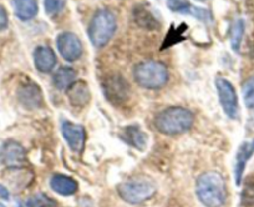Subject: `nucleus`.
I'll return each instance as SVG.
<instances>
[{
  "label": "nucleus",
  "mask_w": 254,
  "mask_h": 207,
  "mask_svg": "<svg viewBox=\"0 0 254 207\" xmlns=\"http://www.w3.org/2000/svg\"><path fill=\"white\" fill-rule=\"evenodd\" d=\"M0 196L3 197V199H6V200L9 199L8 190H6L4 186H1V185H0Z\"/></svg>",
  "instance_id": "bb28decb"
},
{
  "label": "nucleus",
  "mask_w": 254,
  "mask_h": 207,
  "mask_svg": "<svg viewBox=\"0 0 254 207\" xmlns=\"http://www.w3.org/2000/svg\"><path fill=\"white\" fill-rule=\"evenodd\" d=\"M244 21L243 19H237L231 29V45L234 51H238L241 48L242 39L244 35Z\"/></svg>",
  "instance_id": "4be33fe9"
},
{
  "label": "nucleus",
  "mask_w": 254,
  "mask_h": 207,
  "mask_svg": "<svg viewBox=\"0 0 254 207\" xmlns=\"http://www.w3.org/2000/svg\"><path fill=\"white\" fill-rule=\"evenodd\" d=\"M120 138L127 143V145L132 146L136 150H145L147 146L148 136L140 126L130 125L122 129L120 133Z\"/></svg>",
  "instance_id": "2eb2a0df"
},
{
  "label": "nucleus",
  "mask_w": 254,
  "mask_h": 207,
  "mask_svg": "<svg viewBox=\"0 0 254 207\" xmlns=\"http://www.w3.org/2000/svg\"><path fill=\"white\" fill-rule=\"evenodd\" d=\"M117 29L116 16L109 9H100L92 16L89 24L87 34L95 48H104L109 44Z\"/></svg>",
  "instance_id": "7ed1b4c3"
},
{
  "label": "nucleus",
  "mask_w": 254,
  "mask_h": 207,
  "mask_svg": "<svg viewBox=\"0 0 254 207\" xmlns=\"http://www.w3.org/2000/svg\"><path fill=\"white\" fill-rule=\"evenodd\" d=\"M133 18L140 26L145 29L153 30L158 26V21L152 11L147 8V5H138L133 10Z\"/></svg>",
  "instance_id": "aec40b11"
},
{
  "label": "nucleus",
  "mask_w": 254,
  "mask_h": 207,
  "mask_svg": "<svg viewBox=\"0 0 254 207\" xmlns=\"http://www.w3.org/2000/svg\"><path fill=\"white\" fill-rule=\"evenodd\" d=\"M56 48L61 57L70 63L79 60L84 53L81 40L76 34L71 31H64L59 34L56 38Z\"/></svg>",
  "instance_id": "6e6552de"
},
{
  "label": "nucleus",
  "mask_w": 254,
  "mask_h": 207,
  "mask_svg": "<svg viewBox=\"0 0 254 207\" xmlns=\"http://www.w3.org/2000/svg\"><path fill=\"white\" fill-rule=\"evenodd\" d=\"M18 99L26 109H39L43 105V92L35 82L28 81L18 90Z\"/></svg>",
  "instance_id": "f8f14e48"
},
{
  "label": "nucleus",
  "mask_w": 254,
  "mask_h": 207,
  "mask_svg": "<svg viewBox=\"0 0 254 207\" xmlns=\"http://www.w3.org/2000/svg\"><path fill=\"white\" fill-rule=\"evenodd\" d=\"M242 95L247 108H254V76L248 77L242 85Z\"/></svg>",
  "instance_id": "5701e85b"
},
{
  "label": "nucleus",
  "mask_w": 254,
  "mask_h": 207,
  "mask_svg": "<svg viewBox=\"0 0 254 207\" xmlns=\"http://www.w3.org/2000/svg\"><path fill=\"white\" fill-rule=\"evenodd\" d=\"M168 69L163 63L156 60H145L138 63L133 69V79L148 90H157L165 86L168 81Z\"/></svg>",
  "instance_id": "20e7f679"
},
{
  "label": "nucleus",
  "mask_w": 254,
  "mask_h": 207,
  "mask_svg": "<svg viewBox=\"0 0 254 207\" xmlns=\"http://www.w3.org/2000/svg\"><path fill=\"white\" fill-rule=\"evenodd\" d=\"M9 25V16L5 8L0 5V31L5 30Z\"/></svg>",
  "instance_id": "a878e982"
},
{
  "label": "nucleus",
  "mask_w": 254,
  "mask_h": 207,
  "mask_svg": "<svg viewBox=\"0 0 254 207\" xmlns=\"http://www.w3.org/2000/svg\"><path fill=\"white\" fill-rule=\"evenodd\" d=\"M198 1H204V0H198Z\"/></svg>",
  "instance_id": "c85d7f7f"
},
{
  "label": "nucleus",
  "mask_w": 254,
  "mask_h": 207,
  "mask_svg": "<svg viewBox=\"0 0 254 207\" xmlns=\"http://www.w3.org/2000/svg\"><path fill=\"white\" fill-rule=\"evenodd\" d=\"M167 6L173 13L194 16L198 20L204 21V23H207V21H209L212 19L211 13L208 10L190 4L188 0H167Z\"/></svg>",
  "instance_id": "9b49d317"
},
{
  "label": "nucleus",
  "mask_w": 254,
  "mask_h": 207,
  "mask_svg": "<svg viewBox=\"0 0 254 207\" xmlns=\"http://www.w3.org/2000/svg\"><path fill=\"white\" fill-rule=\"evenodd\" d=\"M196 116L190 110L181 106H173L162 110L155 119V126L165 135H180L193 126Z\"/></svg>",
  "instance_id": "f03ea898"
},
{
  "label": "nucleus",
  "mask_w": 254,
  "mask_h": 207,
  "mask_svg": "<svg viewBox=\"0 0 254 207\" xmlns=\"http://www.w3.org/2000/svg\"><path fill=\"white\" fill-rule=\"evenodd\" d=\"M196 194L206 207H221L227 200V186L223 176L217 171L203 172L197 179Z\"/></svg>",
  "instance_id": "f257e3e1"
},
{
  "label": "nucleus",
  "mask_w": 254,
  "mask_h": 207,
  "mask_svg": "<svg viewBox=\"0 0 254 207\" xmlns=\"http://www.w3.org/2000/svg\"><path fill=\"white\" fill-rule=\"evenodd\" d=\"M61 133L64 138L74 152H81L86 142V131L84 126L71 121H63L61 124Z\"/></svg>",
  "instance_id": "9d476101"
},
{
  "label": "nucleus",
  "mask_w": 254,
  "mask_h": 207,
  "mask_svg": "<svg viewBox=\"0 0 254 207\" xmlns=\"http://www.w3.org/2000/svg\"><path fill=\"white\" fill-rule=\"evenodd\" d=\"M19 207H56L54 200L44 194H36L19 204Z\"/></svg>",
  "instance_id": "412c9836"
},
{
  "label": "nucleus",
  "mask_w": 254,
  "mask_h": 207,
  "mask_svg": "<svg viewBox=\"0 0 254 207\" xmlns=\"http://www.w3.org/2000/svg\"><path fill=\"white\" fill-rule=\"evenodd\" d=\"M102 89H104L106 100H109L115 106L124 105L125 102L130 99V84L121 75H112V76L105 79L104 84H102Z\"/></svg>",
  "instance_id": "423d86ee"
},
{
  "label": "nucleus",
  "mask_w": 254,
  "mask_h": 207,
  "mask_svg": "<svg viewBox=\"0 0 254 207\" xmlns=\"http://www.w3.org/2000/svg\"><path fill=\"white\" fill-rule=\"evenodd\" d=\"M157 187L148 179H131L117 186V194L128 204H142L155 196Z\"/></svg>",
  "instance_id": "39448f33"
},
{
  "label": "nucleus",
  "mask_w": 254,
  "mask_h": 207,
  "mask_svg": "<svg viewBox=\"0 0 254 207\" xmlns=\"http://www.w3.org/2000/svg\"><path fill=\"white\" fill-rule=\"evenodd\" d=\"M254 155V138L251 141H246L239 146L236 155V165H234V179L236 184L241 185L242 179H243L244 170H246L247 164Z\"/></svg>",
  "instance_id": "ddd939ff"
},
{
  "label": "nucleus",
  "mask_w": 254,
  "mask_h": 207,
  "mask_svg": "<svg viewBox=\"0 0 254 207\" xmlns=\"http://www.w3.org/2000/svg\"><path fill=\"white\" fill-rule=\"evenodd\" d=\"M44 6L48 15H58L66 6V0H44Z\"/></svg>",
  "instance_id": "b1692460"
},
{
  "label": "nucleus",
  "mask_w": 254,
  "mask_h": 207,
  "mask_svg": "<svg viewBox=\"0 0 254 207\" xmlns=\"http://www.w3.org/2000/svg\"><path fill=\"white\" fill-rule=\"evenodd\" d=\"M77 74L72 68L61 67L56 70L53 76L54 86L59 90H67L75 81H76Z\"/></svg>",
  "instance_id": "6ab92c4d"
},
{
  "label": "nucleus",
  "mask_w": 254,
  "mask_h": 207,
  "mask_svg": "<svg viewBox=\"0 0 254 207\" xmlns=\"http://www.w3.org/2000/svg\"><path fill=\"white\" fill-rule=\"evenodd\" d=\"M66 94L70 104L75 106V108H84V106H86L90 101V97H91L89 85L85 81H82V80H79V81L76 80L66 90Z\"/></svg>",
  "instance_id": "dca6fc26"
},
{
  "label": "nucleus",
  "mask_w": 254,
  "mask_h": 207,
  "mask_svg": "<svg viewBox=\"0 0 254 207\" xmlns=\"http://www.w3.org/2000/svg\"><path fill=\"white\" fill-rule=\"evenodd\" d=\"M50 187L53 191L61 196H71L76 194L79 190V184L72 177L66 176V175L58 174L54 175L50 180Z\"/></svg>",
  "instance_id": "f3484780"
},
{
  "label": "nucleus",
  "mask_w": 254,
  "mask_h": 207,
  "mask_svg": "<svg viewBox=\"0 0 254 207\" xmlns=\"http://www.w3.org/2000/svg\"><path fill=\"white\" fill-rule=\"evenodd\" d=\"M34 65L43 74L53 71L56 65V55L50 46H38L34 51Z\"/></svg>",
  "instance_id": "4468645a"
},
{
  "label": "nucleus",
  "mask_w": 254,
  "mask_h": 207,
  "mask_svg": "<svg viewBox=\"0 0 254 207\" xmlns=\"http://www.w3.org/2000/svg\"><path fill=\"white\" fill-rule=\"evenodd\" d=\"M242 202L243 205H254V182L253 184H248L244 187L243 192H242Z\"/></svg>",
  "instance_id": "393cba45"
},
{
  "label": "nucleus",
  "mask_w": 254,
  "mask_h": 207,
  "mask_svg": "<svg viewBox=\"0 0 254 207\" xmlns=\"http://www.w3.org/2000/svg\"><path fill=\"white\" fill-rule=\"evenodd\" d=\"M0 207H5V206H4V205L1 204V202H0Z\"/></svg>",
  "instance_id": "cd10ccee"
},
{
  "label": "nucleus",
  "mask_w": 254,
  "mask_h": 207,
  "mask_svg": "<svg viewBox=\"0 0 254 207\" xmlns=\"http://www.w3.org/2000/svg\"><path fill=\"white\" fill-rule=\"evenodd\" d=\"M0 161L9 169H21L26 164V151L14 140H9L0 148Z\"/></svg>",
  "instance_id": "1a4fd4ad"
},
{
  "label": "nucleus",
  "mask_w": 254,
  "mask_h": 207,
  "mask_svg": "<svg viewBox=\"0 0 254 207\" xmlns=\"http://www.w3.org/2000/svg\"><path fill=\"white\" fill-rule=\"evenodd\" d=\"M13 6L15 15L23 21L35 18L39 10L36 0H13Z\"/></svg>",
  "instance_id": "a211bd4d"
},
{
  "label": "nucleus",
  "mask_w": 254,
  "mask_h": 207,
  "mask_svg": "<svg viewBox=\"0 0 254 207\" xmlns=\"http://www.w3.org/2000/svg\"><path fill=\"white\" fill-rule=\"evenodd\" d=\"M216 87L224 114L228 118L236 120L239 114V104L234 86L224 77H217Z\"/></svg>",
  "instance_id": "0eeeda50"
}]
</instances>
